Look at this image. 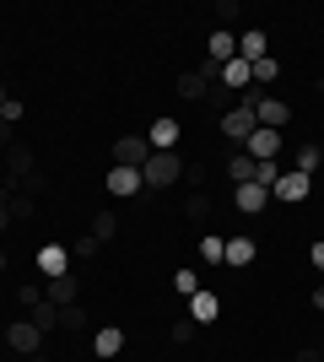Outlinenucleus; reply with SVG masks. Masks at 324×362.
Listing matches in <instances>:
<instances>
[{"label": "nucleus", "mask_w": 324, "mask_h": 362, "mask_svg": "<svg viewBox=\"0 0 324 362\" xmlns=\"http://www.w3.org/2000/svg\"><path fill=\"white\" fill-rule=\"evenodd\" d=\"M308 265H313V271H324V238H319V243L308 249Z\"/></svg>", "instance_id": "nucleus-32"}, {"label": "nucleus", "mask_w": 324, "mask_h": 362, "mask_svg": "<svg viewBox=\"0 0 324 362\" xmlns=\"http://www.w3.org/2000/svg\"><path fill=\"white\" fill-rule=\"evenodd\" d=\"M232 206H238V211H244V216H260L265 206H270V189L248 179V184H238V189H232Z\"/></svg>", "instance_id": "nucleus-9"}, {"label": "nucleus", "mask_w": 324, "mask_h": 362, "mask_svg": "<svg viewBox=\"0 0 324 362\" xmlns=\"http://www.w3.org/2000/svg\"><path fill=\"white\" fill-rule=\"evenodd\" d=\"M205 54H211L216 65H227V60H238V38H232L227 28H216L211 38H205Z\"/></svg>", "instance_id": "nucleus-14"}, {"label": "nucleus", "mask_w": 324, "mask_h": 362, "mask_svg": "<svg viewBox=\"0 0 324 362\" xmlns=\"http://www.w3.org/2000/svg\"><path fill=\"white\" fill-rule=\"evenodd\" d=\"M16 216H11V206H6V200H0V233H6V227H11Z\"/></svg>", "instance_id": "nucleus-33"}, {"label": "nucleus", "mask_w": 324, "mask_h": 362, "mask_svg": "<svg viewBox=\"0 0 324 362\" xmlns=\"http://www.w3.org/2000/svg\"><path fill=\"white\" fill-rule=\"evenodd\" d=\"M92 351H97V357H119V351H124V330H119V325H103V330L92 335Z\"/></svg>", "instance_id": "nucleus-17"}, {"label": "nucleus", "mask_w": 324, "mask_h": 362, "mask_svg": "<svg viewBox=\"0 0 324 362\" xmlns=\"http://www.w3.org/2000/svg\"><path fill=\"white\" fill-rule=\"evenodd\" d=\"M60 314H65V308H54L49 298H44V303H32V325H38L44 335H49V330H60Z\"/></svg>", "instance_id": "nucleus-19"}, {"label": "nucleus", "mask_w": 324, "mask_h": 362, "mask_svg": "<svg viewBox=\"0 0 324 362\" xmlns=\"http://www.w3.org/2000/svg\"><path fill=\"white\" fill-rule=\"evenodd\" d=\"M265 54H270V33L265 28H244L238 33V60L254 65V60H265Z\"/></svg>", "instance_id": "nucleus-11"}, {"label": "nucleus", "mask_w": 324, "mask_h": 362, "mask_svg": "<svg viewBox=\"0 0 324 362\" xmlns=\"http://www.w3.org/2000/svg\"><path fill=\"white\" fill-rule=\"evenodd\" d=\"M146 157H152L146 136H119V146H114V163L119 168H146Z\"/></svg>", "instance_id": "nucleus-10"}, {"label": "nucleus", "mask_w": 324, "mask_h": 362, "mask_svg": "<svg viewBox=\"0 0 324 362\" xmlns=\"http://www.w3.org/2000/svg\"><path fill=\"white\" fill-rule=\"evenodd\" d=\"M173 292H179V298H195V292H200V271H173Z\"/></svg>", "instance_id": "nucleus-25"}, {"label": "nucleus", "mask_w": 324, "mask_h": 362, "mask_svg": "<svg viewBox=\"0 0 324 362\" xmlns=\"http://www.w3.org/2000/svg\"><path fill=\"white\" fill-rule=\"evenodd\" d=\"M92 238H97V243L119 238V216H114V211H97V216H92Z\"/></svg>", "instance_id": "nucleus-22"}, {"label": "nucleus", "mask_w": 324, "mask_h": 362, "mask_svg": "<svg viewBox=\"0 0 324 362\" xmlns=\"http://www.w3.org/2000/svg\"><path fill=\"white\" fill-rule=\"evenodd\" d=\"M227 179L232 184H248V179H254V157H248V151H232V157H227Z\"/></svg>", "instance_id": "nucleus-20"}, {"label": "nucleus", "mask_w": 324, "mask_h": 362, "mask_svg": "<svg viewBox=\"0 0 324 362\" xmlns=\"http://www.w3.org/2000/svg\"><path fill=\"white\" fill-rule=\"evenodd\" d=\"M254 130H260L254 103H238V108H227V114H222V136H227V141H248Z\"/></svg>", "instance_id": "nucleus-5"}, {"label": "nucleus", "mask_w": 324, "mask_h": 362, "mask_svg": "<svg viewBox=\"0 0 324 362\" xmlns=\"http://www.w3.org/2000/svg\"><path fill=\"white\" fill-rule=\"evenodd\" d=\"M6 346L22 351V357H38V346H44V330H38L32 319H11V325H6Z\"/></svg>", "instance_id": "nucleus-4"}, {"label": "nucleus", "mask_w": 324, "mask_h": 362, "mask_svg": "<svg viewBox=\"0 0 324 362\" xmlns=\"http://www.w3.org/2000/svg\"><path fill=\"white\" fill-rule=\"evenodd\" d=\"M140 179H146V189H173V184L184 179V157L179 151H152L146 168H140Z\"/></svg>", "instance_id": "nucleus-1"}, {"label": "nucleus", "mask_w": 324, "mask_h": 362, "mask_svg": "<svg viewBox=\"0 0 324 362\" xmlns=\"http://www.w3.org/2000/svg\"><path fill=\"white\" fill-rule=\"evenodd\" d=\"M173 341L189 346V341H195V319H173Z\"/></svg>", "instance_id": "nucleus-30"}, {"label": "nucleus", "mask_w": 324, "mask_h": 362, "mask_svg": "<svg viewBox=\"0 0 324 362\" xmlns=\"http://www.w3.org/2000/svg\"><path fill=\"white\" fill-rule=\"evenodd\" d=\"M248 157H254V163H276L281 157V130H254V136H248Z\"/></svg>", "instance_id": "nucleus-12"}, {"label": "nucleus", "mask_w": 324, "mask_h": 362, "mask_svg": "<svg viewBox=\"0 0 324 362\" xmlns=\"http://www.w3.org/2000/svg\"><path fill=\"white\" fill-rule=\"evenodd\" d=\"M308 195H313V179H308V173H297V168H287V173L270 184V200H287V206H303Z\"/></svg>", "instance_id": "nucleus-3"}, {"label": "nucleus", "mask_w": 324, "mask_h": 362, "mask_svg": "<svg viewBox=\"0 0 324 362\" xmlns=\"http://www.w3.org/2000/svg\"><path fill=\"white\" fill-rule=\"evenodd\" d=\"M65 249H71L76 259H92V255H97V238H92V233H81V238H76V243H65Z\"/></svg>", "instance_id": "nucleus-29"}, {"label": "nucleus", "mask_w": 324, "mask_h": 362, "mask_svg": "<svg viewBox=\"0 0 324 362\" xmlns=\"http://www.w3.org/2000/svg\"><path fill=\"white\" fill-rule=\"evenodd\" d=\"M248 103H254V119L265 124V130H287V119H292V103H281V98H270V92H248Z\"/></svg>", "instance_id": "nucleus-2"}, {"label": "nucleus", "mask_w": 324, "mask_h": 362, "mask_svg": "<svg viewBox=\"0 0 324 362\" xmlns=\"http://www.w3.org/2000/svg\"><path fill=\"white\" fill-rule=\"evenodd\" d=\"M308 303H313V308L324 314V287H313V298H308Z\"/></svg>", "instance_id": "nucleus-34"}, {"label": "nucleus", "mask_w": 324, "mask_h": 362, "mask_svg": "<svg viewBox=\"0 0 324 362\" xmlns=\"http://www.w3.org/2000/svg\"><path fill=\"white\" fill-rule=\"evenodd\" d=\"M319 330H324V319H319Z\"/></svg>", "instance_id": "nucleus-38"}, {"label": "nucleus", "mask_w": 324, "mask_h": 362, "mask_svg": "<svg viewBox=\"0 0 324 362\" xmlns=\"http://www.w3.org/2000/svg\"><path fill=\"white\" fill-rule=\"evenodd\" d=\"M44 298L54 303V308H71V303L81 298V281L76 276H54V281H44Z\"/></svg>", "instance_id": "nucleus-13"}, {"label": "nucleus", "mask_w": 324, "mask_h": 362, "mask_svg": "<svg viewBox=\"0 0 324 362\" xmlns=\"http://www.w3.org/2000/svg\"><path fill=\"white\" fill-rule=\"evenodd\" d=\"M103 189H108V195H119V200H130V195L146 189V179H140V168H119V163H114V173L103 179Z\"/></svg>", "instance_id": "nucleus-8"}, {"label": "nucleus", "mask_w": 324, "mask_h": 362, "mask_svg": "<svg viewBox=\"0 0 324 362\" xmlns=\"http://www.w3.org/2000/svg\"><path fill=\"white\" fill-rule=\"evenodd\" d=\"M281 173H287V168H281V157H276V163H254V184H265V189H270Z\"/></svg>", "instance_id": "nucleus-28"}, {"label": "nucleus", "mask_w": 324, "mask_h": 362, "mask_svg": "<svg viewBox=\"0 0 324 362\" xmlns=\"http://www.w3.org/2000/svg\"><path fill=\"white\" fill-rule=\"evenodd\" d=\"M222 314V298H216V292H195V298H189V319H195V325H211V319Z\"/></svg>", "instance_id": "nucleus-15"}, {"label": "nucleus", "mask_w": 324, "mask_h": 362, "mask_svg": "<svg viewBox=\"0 0 324 362\" xmlns=\"http://www.w3.org/2000/svg\"><path fill=\"white\" fill-rule=\"evenodd\" d=\"M6 98H11V92H6V87H0V108H6Z\"/></svg>", "instance_id": "nucleus-36"}, {"label": "nucleus", "mask_w": 324, "mask_h": 362, "mask_svg": "<svg viewBox=\"0 0 324 362\" xmlns=\"http://www.w3.org/2000/svg\"><path fill=\"white\" fill-rule=\"evenodd\" d=\"M248 81H254V65H248V60H227V65H222V87H227V92H244Z\"/></svg>", "instance_id": "nucleus-16"}, {"label": "nucleus", "mask_w": 324, "mask_h": 362, "mask_svg": "<svg viewBox=\"0 0 324 362\" xmlns=\"http://www.w3.org/2000/svg\"><path fill=\"white\" fill-rule=\"evenodd\" d=\"M0 146H11V124L0 119Z\"/></svg>", "instance_id": "nucleus-35"}, {"label": "nucleus", "mask_w": 324, "mask_h": 362, "mask_svg": "<svg viewBox=\"0 0 324 362\" xmlns=\"http://www.w3.org/2000/svg\"><path fill=\"white\" fill-rule=\"evenodd\" d=\"M319 163H324L319 146H297V157H292V168H297V173H308V179H313V168H319Z\"/></svg>", "instance_id": "nucleus-24"}, {"label": "nucleus", "mask_w": 324, "mask_h": 362, "mask_svg": "<svg viewBox=\"0 0 324 362\" xmlns=\"http://www.w3.org/2000/svg\"><path fill=\"white\" fill-rule=\"evenodd\" d=\"M276 76H281V60H276V54H265V60H254V81H260V87H270Z\"/></svg>", "instance_id": "nucleus-26"}, {"label": "nucleus", "mask_w": 324, "mask_h": 362, "mask_svg": "<svg viewBox=\"0 0 324 362\" xmlns=\"http://www.w3.org/2000/svg\"><path fill=\"white\" fill-rule=\"evenodd\" d=\"M254 255H260V249H254V238H227L222 265H238V271H244V265H254Z\"/></svg>", "instance_id": "nucleus-18"}, {"label": "nucleus", "mask_w": 324, "mask_h": 362, "mask_svg": "<svg viewBox=\"0 0 324 362\" xmlns=\"http://www.w3.org/2000/svg\"><path fill=\"white\" fill-rule=\"evenodd\" d=\"M0 271H6V249H0Z\"/></svg>", "instance_id": "nucleus-37"}, {"label": "nucleus", "mask_w": 324, "mask_h": 362, "mask_svg": "<svg viewBox=\"0 0 324 362\" xmlns=\"http://www.w3.org/2000/svg\"><path fill=\"white\" fill-rule=\"evenodd\" d=\"M184 211L195 216V222H205V216H211V195H205V189H195V195L184 200Z\"/></svg>", "instance_id": "nucleus-27"}, {"label": "nucleus", "mask_w": 324, "mask_h": 362, "mask_svg": "<svg viewBox=\"0 0 324 362\" xmlns=\"http://www.w3.org/2000/svg\"><path fill=\"white\" fill-rule=\"evenodd\" d=\"M205 92H211V87L200 81V71H184V76H179V98H189V103H200Z\"/></svg>", "instance_id": "nucleus-21"}, {"label": "nucleus", "mask_w": 324, "mask_h": 362, "mask_svg": "<svg viewBox=\"0 0 324 362\" xmlns=\"http://www.w3.org/2000/svg\"><path fill=\"white\" fill-rule=\"evenodd\" d=\"M222 255H227V238L205 233V238H200V259H205V265H222Z\"/></svg>", "instance_id": "nucleus-23"}, {"label": "nucleus", "mask_w": 324, "mask_h": 362, "mask_svg": "<svg viewBox=\"0 0 324 362\" xmlns=\"http://www.w3.org/2000/svg\"><path fill=\"white\" fill-rule=\"evenodd\" d=\"M179 136H184V124L173 119V114H157L152 130H146V146H152V151H173V146H179Z\"/></svg>", "instance_id": "nucleus-7"}, {"label": "nucleus", "mask_w": 324, "mask_h": 362, "mask_svg": "<svg viewBox=\"0 0 324 362\" xmlns=\"http://www.w3.org/2000/svg\"><path fill=\"white\" fill-rule=\"evenodd\" d=\"M22 114H28V103H22V98H6V108H0V119H6V124H16Z\"/></svg>", "instance_id": "nucleus-31"}, {"label": "nucleus", "mask_w": 324, "mask_h": 362, "mask_svg": "<svg viewBox=\"0 0 324 362\" xmlns=\"http://www.w3.org/2000/svg\"><path fill=\"white\" fill-rule=\"evenodd\" d=\"M32 265H38V276H44V281H54V276H71V249H65V243H44Z\"/></svg>", "instance_id": "nucleus-6"}]
</instances>
